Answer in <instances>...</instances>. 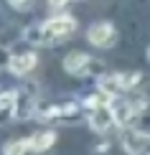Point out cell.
Wrapping results in <instances>:
<instances>
[{
    "label": "cell",
    "instance_id": "1",
    "mask_svg": "<svg viewBox=\"0 0 150 155\" xmlns=\"http://www.w3.org/2000/svg\"><path fill=\"white\" fill-rule=\"evenodd\" d=\"M74 31H76V18L74 15H54L46 23H41L38 28H31L25 33V38L36 41V43H56L61 38L71 36Z\"/></svg>",
    "mask_w": 150,
    "mask_h": 155
},
{
    "label": "cell",
    "instance_id": "2",
    "mask_svg": "<svg viewBox=\"0 0 150 155\" xmlns=\"http://www.w3.org/2000/svg\"><path fill=\"white\" fill-rule=\"evenodd\" d=\"M142 76L138 71H130V74H102L97 79V87L102 92L112 94V97H120L122 92H135V87L140 84Z\"/></svg>",
    "mask_w": 150,
    "mask_h": 155
},
{
    "label": "cell",
    "instance_id": "3",
    "mask_svg": "<svg viewBox=\"0 0 150 155\" xmlns=\"http://www.w3.org/2000/svg\"><path fill=\"white\" fill-rule=\"evenodd\" d=\"M87 41L92 43V46H97V48H107V46H112V43L117 41V31H115L112 23H107V21H97V23L89 25V31H87Z\"/></svg>",
    "mask_w": 150,
    "mask_h": 155
},
{
    "label": "cell",
    "instance_id": "4",
    "mask_svg": "<svg viewBox=\"0 0 150 155\" xmlns=\"http://www.w3.org/2000/svg\"><path fill=\"white\" fill-rule=\"evenodd\" d=\"M122 147H125L127 155H145L148 147H150V135L135 130V127H125V132H122Z\"/></svg>",
    "mask_w": 150,
    "mask_h": 155
},
{
    "label": "cell",
    "instance_id": "5",
    "mask_svg": "<svg viewBox=\"0 0 150 155\" xmlns=\"http://www.w3.org/2000/svg\"><path fill=\"white\" fill-rule=\"evenodd\" d=\"M89 127H92L94 132H107L112 125H117V120H115V112H112V102L109 104H99V107H92L89 109Z\"/></svg>",
    "mask_w": 150,
    "mask_h": 155
},
{
    "label": "cell",
    "instance_id": "6",
    "mask_svg": "<svg viewBox=\"0 0 150 155\" xmlns=\"http://www.w3.org/2000/svg\"><path fill=\"white\" fill-rule=\"evenodd\" d=\"M112 112H115V120L120 127H132L135 120L140 117V112L132 107L130 99H122V97H115L112 99Z\"/></svg>",
    "mask_w": 150,
    "mask_h": 155
},
{
    "label": "cell",
    "instance_id": "7",
    "mask_svg": "<svg viewBox=\"0 0 150 155\" xmlns=\"http://www.w3.org/2000/svg\"><path fill=\"white\" fill-rule=\"evenodd\" d=\"M89 66H92V59H89V54H84V51H71L66 59H64V71L71 74V76L89 74Z\"/></svg>",
    "mask_w": 150,
    "mask_h": 155
},
{
    "label": "cell",
    "instance_id": "8",
    "mask_svg": "<svg viewBox=\"0 0 150 155\" xmlns=\"http://www.w3.org/2000/svg\"><path fill=\"white\" fill-rule=\"evenodd\" d=\"M36 64H38L36 54H33V51H25V54H13V56H10V59H8V69H10L15 76H23V74L33 71Z\"/></svg>",
    "mask_w": 150,
    "mask_h": 155
},
{
    "label": "cell",
    "instance_id": "9",
    "mask_svg": "<svg viewBox=\"0 0 150 155\" xmlns=\"http://www.w3.org/2000/svg\"><path fill=\"white\" fill-rule=\"evenodd\" d=\"M18 89H10V92H3L0 94V122H8L13 114H18Z\"/></svg>",
    "mask_w": 150,
    "mask_h": 155
},
{
    "label": "cell",
    "instance_id": "10",
    "mask_svg": "<svg viewBox=\"0 0 150 155\" xmlns=\"http://www.w3.org/2000/svg\"><path fill=\"white\" fill-rule=\"evenodd\" d=\"M54 143H56V132H54V130H43V132H36L33 137H31V145H33L38 153L48 150V147L54 145Z\"/></svg>",
    "mask_w": 150,
    "mask_h": 155
},
{
    "label": "cell",
    "instance_id": "11",
    "mask_svg": "<svg viewBox=\"0 0 150 155\" xmlns=\"http://www.w3.org/2000/svg\"><path fill=\"white\" fill-rule=\"evenodd\" d=\"M38 150L31 145V140H13L5 145V155H36Z\"/></svg>",
    "mask_w": 150,
    "mask_h": 155
},
{
    "label": "cell",
    "instance_id": "12",
    "mask_svg": "<svg viewBox=\"0 0 150 155\" xmlns=\"http://www.w3.org/2000/svg\"><path fill=\"white\" fill-rule=\"evenodd\" d=\"M76 114H79V104L76 102H61L58 104V120L71 122V120H76Z\"/></svg>",
    "mask_w": 150,
    "mask_h": 155
},
{
    "label": "cell",
    "instance_id": "13",
    "mask_svg": "<svg viewBox=\"0 0 150 155\" xmlns=\"http://www.w3.org/2000/svg\"><path fill=\"white\" fill-rule=\"evenodd\" d=\"M8 5L13 10H28L33 5V0H8Z\"/></svg>",
    "mask_w": 150,
    "mask_h": 155
},
{
    "label": "cell",
    "instance_id": "14",
    "mask_svg": "<svg viewBox=\"0 0 150 155\" xmlns=\"http://www.w3.org/2000/svg\"><path fill=\"white\" fill-rule=\"evenodd\" d=\"M66 3H69V0H48V5H51V8H64Z\"/></svg>",
    "mask_w": 150,
    "mask_h": 155
},
{
    "label": "cell",
    "instance_id": "15",
    "mask_svg": "<svg viewBox=\"0 0 150 155\" xmlns=\"http://www.w3.org/2000/svg\"><path fill=\"white\" fill-rule=\"evenodd\" d=\"M145 54H148V61H150V46H148V51H145Z\"/></svg>",
    "mask_w": 150,
    "mask_h": 155
}]
</instances>
